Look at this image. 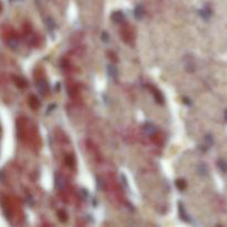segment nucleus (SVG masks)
<instances>
[{"label": "nucleus", "instance_id": "a211bd4d", "mask_svg": "<svg viewBox=\"0 0 227 227\" xmlns=\"http://www.w3.org/2000/svg\"><path fill=\"white\" fill-rule=\"evenodd\" d=\"M205 142L207 143V146H211L213 144V136L211 134H207L205 136Z\"/></svg>", "mask_w": 227, "mask_h": 227}, {"label": "nucleus", "instance_id": "20e7f679", "mask_svg": "<svg viewBox=\"0 0 227 227\" xmlns=\"http://www.w3.org/2000/svg\"><path fill=\"white\" fill-rule=\"evenodd\" d=\"M178 212H180V217H181L184 222L190 221V217H188V215H187L186 212H185V208H184V206H183L182 203H178Z\"/></svg>", "mask_w": 227, "mask_h": 227}, {"label": "nucleus", "instance_id": "39448f33", "mask_svg": "<svg viewBox=\"0 0 227 227\" xmlns=\"http://www.w3.org/2000/svg\"><path fill=\"white\" fill-rule=\"evenodd\" d=\"M65 178L62 177L59 173H57V174H55V187H57L58 190H62V188L65 187Z\"/></svg>", "mask_w": 227, "mask_h": 227}, {"label": "nucleus", "instance_id": "1a4fd4ad", "mask_svg": "<svg viewBox=\"0 0 227 227\" xmlns=\"http://www.w3.org/2000/svg\"><path fill=\"white\" fill-rule=\"evenodd\" d=\"M13 81H15V83L19 88H25V86H27V81L21 77H13Z\"/></svg>", "mask_w": 227, "mask_h": 227}, {"label": "nucleus", "instance_id": "f03ea898", "mask_svg": "<svg viewBox=\"0 0 227 227\" xmlns=\"http://www.w3.org/2000/svg\"><path fill=\"white\" fill-rule=\"evenodd\" d=\"M150 90H152V92H153V96H154V99H155V101H156L159 104H163V103H164V96H163L162 93H161L159 90L155 89V88H153V86H150Z\"/></svg>", "mask_w": 227, "mask_h": 227}, {"label": "nucleus", "instance_id": "2eb2a0df", "mask_svg": "<svg viewBox=\"0 0 227 227\" xmlns=\"http://www.w3.org/2000/svg\"><path fill=\"white\" fill-rule=\"evenodd\" d=\"M44 22H46V26L48 27V29L49 30H52L53 28L55 27V25H54V21H53L52 19L51 18H46V20H44Z\"/></svg>", "mask_w": 227, "mask_h": 227}, {"label": "nucleus", "instance_id": "393cba45", "mask_svg": "<svg viewBox=\"0 0 227 227\" xmlns=\"http://www.w3.org/2000/svg\"><path fill=\"white\" fill-rule=\"evenodd\" d=\"M1 182H5V174H3V172H1Z\"/></svg>", "mask_w": 227, "mask_h": 227}, {"label": "nucleus", "instance_id": "4be33fe9", "mask_svg": "<svg viewBox=\"0 0 227 227\" xmlns=\"http://www.w3.org/2000/svg\"><path fill=\"white\" fill-rule=\"evenodd\" d=\"M54 107H55V104H51V105H50V107H48V110H47V114H50V112H51V111H52Z\"/></svg>", "mask_w": 227, "mask_h": 227}, {"label": "nucleus", "instance_id": "5701e85b", "mask_svg": "<svg viewBox=\"0 0 227 227\" xmlns=\"http://www.w3.org/2000/svg\"><path fill=\"white\" fill-rule=\"evenodd\" d=\"M102 185H103V182L101 181V178L99 177L98 178V184H96V186H98V188H102Z\"/></svg>", "mask_w": 227, "mask_h": 227}, {"label": "nucleus", "instance_id": "f3484780", "mask_svg": "<svg viewBox=\"0 0 227 227\" xmlns=\"http://www.w3.org/2000/svg\"><path fill=\"white\" fill-rule=\"evenodd\" d=\"M58 217L61 222H65V221H67L68 216H67V214H65V212H63V211H60V212H58Z\"/></svg>", "mask_w": 227, "mask_h": 227}, {"label": "nucleus", "instance_id": "423d86ee", "mask_svg": "<svg viewBox=\"0 0 227 227\" xmlns=\"http://www.w3.org/2000/svg\"><path fill=\"white\" fill-rule=\"evenodd\" d=\"M143 16H144V8L141 6V5H138V6L135 7L134 9V17L138 20H141L142 18H143Z\"/></svg>", "mask_w": 227, "mask_h": 227}, {"label": "nucleus", "instance_id": "ddd939ff", "mask_svg": "<svg viewBox=\"0 0 227 227\" xmlns=\"http://www.w3.org/2000/svg\"><path fill=\"white\" fill-rule=\"evenodd\" d=\"M198 173H200L201 176H205V175H207V173H208L207 166H206L205 164H201V165L198 166Z\"/></svg>", "mask_w": 227, "mask_h": 227}, {"label": "nucleus", "instance_id": "9d476101", "mask_svg": "<svg viewBox=\"0 0 227 227\" xmlns=\"http://www.w3.org/2000/svg\"><path fill=\"white\" fill-rule=\"evenodd\" d=\"M175 185H176V187H177L181 192H183V190L186 188V181L183 180V178H178V180L175 181Z\"/></svg>", "mask_w": 227, "mask_h": 227}, {"label": "nucleus", "instance_id": "7ed1b4c3", "mask_svg": "<svg viewBox=\"0 0 227 227\" xmlns=\"http://www.w3.org/2000/svg\"><path fill=\"white\" fill-rule=\"evenodd\" d=\"M111 19L117 23H122L124 21V15L121 11H114L111 16Z\"/></svg>", "mask_w": 227, "mask_h": 227}, {"label": "nucleus", "instance_id": "f8f14e48", "mask_svg": "<svg viewBox=\"0 0 227 227\" xmlns=\"http://www.w3.org/2000/svg\"><path fill=\"white\" fill-rule=\"evenodd\" d=\"M107 73L111 78H117V68L113 67V65H109L107 67Z\"/></svg>", "mask_w": 227, "mask_h": 227}, {"label": "nucleus", "instance_id": "412c9836", "mask_svg": "<svg viewBox=\"0 0 227 227\" xmlns=\"http://www.w3.org/2000/svg\"><path fill=\"white\" fill-rule=\"evenodd\" d=\"M32 201H33V198H32V196H31V195H28V201H27V202H28V204H29V205H32V204H33V202H32Z\"/></svg>", "mask_w": 227, "mask_h": 227}, {"label": "nucleus", "instance_id": "f257e3e1", "mask_svg": "<svg viewBox=\"0 0 227 227\" xmlns=\"http://www.w3.org/2000/svg\"><path fill=\"white\" fill-rule=\"evenodd\" d=\"M36 86H37L38 91L40 92L41 95H46L48 93L49 88H48V84H47V82L43 79H38L37 82H36Z\"/></svg>", "mask_w": 227, "mask_h": 227}, {"label": "nucleus", "instance_id": "b1692460", "mask_svg": "<svg viewBox=\"0 0 227 227\" xmlns=\"http://www.w3.org/2000/svg\"><path fill=\"white\" fill-rule=\"evenodd\" d=\"M183 102H184V104H187V105H190V103H192V102H190L187 98H184V99H183Z\"/></svg>", "mask_w": 227, "mask_h": 227}, {"label": "nucleus", "instance_id": "6ab92c4d", "mask_svg": "<svg viewBox=\"0 0 227 227\" xmlns=\"http://www.w3.org/2000/svg\"><path fill=\"white\" fill-rule=\"evenodd\" d=\"M9 46L11 47L12 49H17V48H18V41L16 40V39H12V40H10Z\"/></svg>", "mask_w": 227, "mask_h": 227}, {"label": "nucleus", "instance_id": "dca6fc26", "mask_svg": "<svg viewBox=\"0 0 227 227\" xmlns=\"http://www.w3.org/2000/svg\"><path fill=\"white\" fill-rule=\"evenodd\" d=\"M65 164H67L69 167H73V166H74V159H73V156H71V155H68V156L65 157Z\"/></svg>", "mask_w": 227, "mask_h": 227}, {"label": "nucleus", "instance_id": "6e6552de", "mask_svg": "<svg viewBox=\"0 0 227 227\" xmlns=\"http://www.w3.org/2000/svg\"><path fill=\"white\" fill-rule=\"evenodd\" d=\"M29 105H30V107L32 110H36V109H38V107H40V103H39V100L34 95H31L30 99H29Z\"/></svg>", "mask_w": 227, "mask_h": 227}, {"label": "nucleus", "instance_id": "a878e982", "mask_svg": "<svg viewBox=\"0 0 227 227\" xmlns=\"http://www.w3.org/2000/svg\"><path fill=\"white\" fill-rule=\"evenodd\" d=\"M225 119H226V121H227V110L225 111Z\"/></svg>", "mask_w": 227, "mask_h": 227}, {"label": "nucleus", "instance_id": "4468645a", "mask_svg": "<svg viewBox=\"0 0 227 227\" xmlns=\"http://www.w3.org/2000/svg\"><path fill=\"white\" fill-rule=\"evenodd\" d=\"M218 167L223 173H227V163L224 160L218 161Z\"/></svg>", "mask_w": 227, "mask_h": 227}, {"label": "nucleus", "instance_id": "0eeeda50", "mask_svg": "<svg viewBox=\"0 0 227 227\" xmlns=\"http://www.w3.org/2000/svg\"><path fill=\"white\" fill-rule=\"evenodd\" d=\"M200 15H201V17H202L203 19H205V20H208L209 17L212 16V10L209 9L208 6H206V7H204V9L200 10Z\"/></svg>", "mask_w": 227, "mask_h": 227}, {"label": "nucleus", "instance_id": "aec40b11", "mask_svg": "<svg viewBox=\"0 0 227 227\" xmlns=\"http://www.w3.org/2000/svg\"><path fill=\"white\" fill-rule=\"evenodd\" d=\"M101 38H102V41H103V42H107V41H109V33L104 31V32L102 33Z\"/></svg>", "mask_w": 227, "mask_h": 227}, {"label": "nucleus", "instance_id": "9b49d317", "mask_svg": "<svg viewBox=\"0 0 227 227\" xmlns=\"http://www.w3.org/2000/svg\"><path fill=\"white\" fill-rule=\"evenodd\" d=\"M143 129H144V132L148 135H153L154 133H155V127H154V125L153 124H151V123H146Z\"/></svg>", "mask_w": 227, "mask_h": 227}]
</instances>
